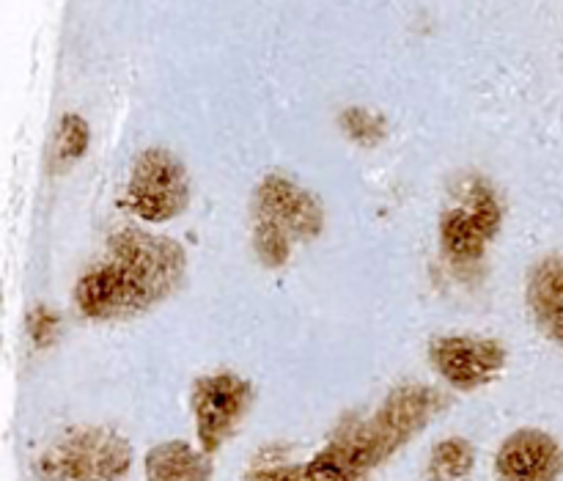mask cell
Listing matches in <instances>:
<instances>
[{
  "label": "cell",
  "mask_w": 563,
  "mask_h": 481,
  "mask_svg": "<svg viewBox=\"0 0 563 481\" xmlns=\"http://www.w3.org/2000/svg\"><path fill=\"white\" fill-rule=\"evenodd\" d=\"M504 209L487 182H473L460 204L445 209L440 220V245L460 267L476 264L500 231Z\"/></svg>",
  "instance_id": "6"
},
{
  "label": "cell",
  "mask_w": 563,
  "mask_h": 481,
  "mask_svg": "<svg viewBox=\"0 0 563 481\" xmlns=\"http://www.w3.org/2000/svg\"><path fill=\"white\" fill-rule=\"evenodd\" d=\"M27 334H31L33 345L47 347L58 334V317L49 308H33L27 314Z\"/></svg>",
  "instance_id": "16"
},
{
  "label": "cell",
  "mask_w": 563,
  "mask_h": 481,
  "mask_svg": "<svg viewBox=\"0 0 563 481\" xmlns=\"http://www.w3.org/2000/svg\"><path fill=\"white\" fill-rule=\"evenodd\" d=\"M130 466L132 449L119 433L80 427L49 444L33 468L44 481H121Z\"/></svg>",
  "instance_id": "4"
},
{
  "label": "cell",
  "mask_w": 563,
  "mask_h": 481,
  "mask_svg": "<svg viewBox=\"0 0 563 481\" xmlns=\"http://www.w3.org/2000/svg\"><path fill=\"white\" fill-rule=\"evenodd\" d=\"M146 481H209L212 466L207 451H196L190 444L168 440L146 455Z\"/></svg>",
  "instance_id": "11"
},
{
  "label": "cell",
  "mask_w": 563,
  "mask_h": 481,
  "mask_svg": "<svg viewBox=\"0 0 563 481\" xmlns=\"http://www.w3.org/2000/svg\"><path fill=\"white\" fill-rule=\"evenodd\" d=\"M190 201V179L185 165L165 149H146L137 154L126 182V204L148 223L179 218Z\"/></svg>",
  "instance_id": "5"
},
{
  "label": "cell",
  "mask_w": 563,
  "mask_h": 481,
  "mask_svg": "<svg viewBox=\"0 0 563 481\" xmlns=\"http://www.w3.org/2000/svg\"><path fill=\"white\" fill-rule=\"evenodd\" d=\"M341 127H344V132L352 138V141L366 143V146H372V143H377L379 138L385 135L383 119L374 116L372 110H363V108L344 110V116H341Z\"/></svg>",
  "instance_id": "15"
},
{
  "label": "cell",
  "mask_w": 563,
  "mask_h": 481,
  "mask_svg": "<svg viewBox=\"0 0 563 481\" xmlns=\"http://www.w3.org/2000/svg\"><path fill=\"white\" fill-rule=\"evenodd\" d=\"M563 451L559 440L542 429H517L495 455L498 481H559Z\"/></svg>",
  "instance_id": "9"
},
{
  "label": "cell",
  "mask_w": 563,
  "mask_h": 481,
  "mask_svg": "<svg viewBox=\"0 0 563 481\" xmlns=\"http://www.w3.org/2000/svg\"><path fill=\"white\" fill-rule=\"evenodd\" d=\"M440 405H443V396L429 385H401V389L390 391L388 400L368 422L355 424L341 435L352 446L361 466L366 471H374L401 446L410 444L418 433H423Z\"/></svg>",
  "instance_id": "3"
},
{
  "label": "cell",
  "mask_w": 563,
  "mask_h": 481,
  "mask_svg": "<svg viewBox=\"0 0 563 481\" xmlns=\"http://www.w3.org/2000/svg\"><path fill=\"white\" fill-rule=\"evenodd\" d=\"M245 481H306L302 466H286V462H264L247 471Z\"/></svg>",
  "instance_id": "17"
},
{
  "label": "cell",
  "mask_w": 563,
  "mask_h": 481,
  "mask_svg": "<svg viewBox=\"0 0 563 481\" xmlns=\"http://www.w3.org/2000/svg\"><path fill=\"white\" fill-rule=\"evenodd\" d=\"M429 361L456 391H476L500 378L506 369V347L478 336H438L429 345Z\"/></svg>",
  "instance_id": "8"
},
{
  "label": "cell",
  "mask_w": 563,
  "mask_h": 481,
  "mask_svg": "<svg viewBox=\"0 0 563 481\" xmlns=\"http://www.w3.org/2000/svg\"><path fill=\"white\" fill-rule=\"evenodd\" d=\"M476 468V449L465 438H445L429 455L427 481H465Z\"/></svg>",
  "instance_id": "13"
},
{
  "label": "cell",
  "mask_w": 563,
  "mask_h": 481,
  "mask_svg": "<svg viewBox=\"0 0 563 481\" xmlns=\"http://www.w3.org/2000/svg\"><path fill=\"white\" fill-rule=\"evenodd\" d=\"M187 256L179 242L124 229L80 275L75 306L88 319H126L148 311L179 289Z\"/></svg>",
  "instance_id": "1"
},
{
  "label": "cell",
  "mask_w": 563,
  "mask_h": 481,
  "mask_svg": "<svg viewBox=\"0 0 563 481\" xmlns=\"http://www.w3.org/2000/svg\"><path fill=\"white\" fill-rule=\"evenodd\" d=\"M88 141H91V132H88L86 121L75 113L64 116L58 124V132H55V165L58 168H69L71 163H77L86 154Z\"/></svg>",
  "instance_id": "14"
},
{
  "label": "cell",
  "mask_w": 563,
  "mask_h": 481,
  "mask_svg": "<svg viewBox=\"0 0 563 481\" xmlns=\"http://www.w3.org/2000/svg\"><path fill=\"white\" fill-rule=\"evenodd\" d=\"M366 473L368 471L361 466L344 435L330 440L313 460L302 466V479L306 481H363Z\"/></svg>",
  "instance_id": "12"
},
{
  "label": "cell",
  "mask_w": 563,
  "mask_h": 481,
  "mask_svg": "<svg viewBox=\"0 0 563 481\" xmlns=\"http://www.w3.org/2000/svg\"><path fill=\"white\" fill-rule=\"evenodd\" d=\"M192 418L201 451L214 455L236 433L251 407V385L231 372L203 374L192 383Z\"/></svg>",
  "instance_id": "7"
},
{
  "label": "cell",
  "mask_w": 563,
  "mask_h": 481,
  "mask_svg": "<svg viewBox=\"0 0 563 481\" xmlns=\"http://www.w3.org/2000/svg\"><path fill=\"white\" fill-rule=\"evenodd\" d=\"M526 303L537 328L550 341L563 345V253L542 259L531 270Z\"/></svg>",
  "instance_id": "10"
},
{
  "label": "cell",
  "mask_w": 563,
  "mask_h": 481,
  "mask_svg": "<svg viewBox=\"0 0 563 481\" xmlns=\"http://www.w3.org/2000/svg\"><path fill=\"white\" fill-rule=\"evenodd\" d=\"M322 226V204L306 187L280 174L258 182L253 196V251L264 267H284L295 242L317 240Z\"/></svg>",
  "instance_id": "2"
}]
</instances>
